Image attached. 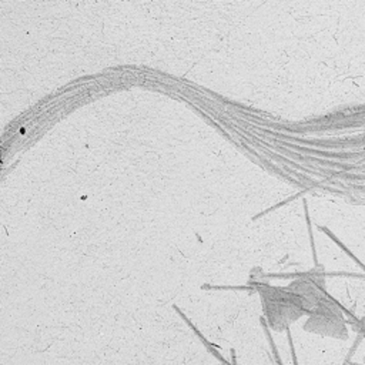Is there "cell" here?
Here are the masks:
<instances>
[{
    "instance_id": "3",
    "label": "cell",
    "mask_w": 365,
    "mask_h": 365,
    "mask_svg": "<svg viewBox=\"0 0 365 365\" xmlns=\"http://www.w3.org/2000/svg\"><path fill=\"white\" fill-rule=\"evenodd\" d=\"M356 331L365 338V317L359 319V322L356 324Z\"/></svg>"
},
{
    "instance_id": "2",
    "label": "cell",
    "mask_w": 365,
    "mask_h": 365,
    "mask_svg": "<svg viewBox=\"0 0 365 365\" xmlns=\"http://www.w3.org/2000/svg\"><path fill=\"white\" fill-rule=\"evenodd\" d=\"M308 319L304 324L307 332H314L322 336H331L336 339L348 338V328L344 321L339 305L331 298H322L309 312Z\"/></svg>"
},
{
    "instance_id": "1",
    "label": "cell",
    "mask_w": 365,
    "mask_h": 365,
    "mask_svg": "<svg viewBox=\"0 0 365 365\" xmlns=\"http://www.w3.org/2000/svg\"><path fill=\"white\" fill-rule=\"evenodd\" d=\"M259 294L265 318L274 331L287 329L294 321L307 314L302 301L291 289L264 285Z\"/></svg>"
},
{
    "instance_id": "4",
    "label": "cell",
    "mask_w": 365,
    "mask_h": 365,
    "mask_svg": "<svg viewBox=\"0 0 365 365\" xmlns=\"http://www.w3.org/2000/svg\"><path fill=\"white\" fill-rule=\"evenodd\" d=\"M364 361H365V358H364Z\"/></svg>"
}]
</instances>
